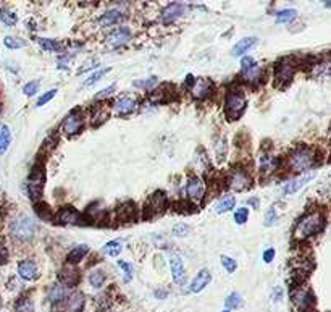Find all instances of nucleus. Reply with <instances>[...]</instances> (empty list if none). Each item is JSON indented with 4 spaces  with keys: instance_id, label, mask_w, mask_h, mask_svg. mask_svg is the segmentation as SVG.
<instances>
[{
    "instance_id": "obj_4",
    "label": "nucleus",
    "mask_w": 331,
    "mask_h": 312,
    "mask_svg": "<svg viewBox=\"0 0 331 312\" xmlns=\"http://www.w3.org/2000/svg\"><path fill=\"white\" fill-rule=\"evenodd\" d=\"M225 108H226V117L230 120H238L246 108L244 94L241 91H230L228 96H226Z\"/></svg>"
},
{
    "instance_id": "obj_30",
    "label": "nucleus",
    "mask_w": 331,
    "mask_h": 312,
    "mask_svg": "<svg viewBox=\"0 0 331 312\" xmlns=\"http://www.w3.org/2000/svg\"><path fill=\"white\" fill-rule=\"evenodd\" d=\"M243 76L244 79L251 81V83H255V81H259V76H260V68L257 66V63L249 66V68L243 70Z\"/></svg>"
},
{
    "instance_id": "obj_55",
    "label": "nucleus",
    "mask_w": 331,
    "mask_h": 312,
    "mask_svg": "<svg viewBox=\"0 0 331 312\" xmlns=\"http://www.w3.org/2000/svg\"><path fill=\"white\" fill-rule=\"evenodd\" d=\"M0 308H2V298H0Z\"/></svg>"
},
{
    "instance_id": "obj_33",
    "label": "nucleus",
    "mask_w": 331,
    "mask_h": 312,
    "mask_svg": "<svg viewBox=\"0 0 331 312\" xmlns=\"http://www.w3.org/2000/svg\"><path fill=\"white\" fill-rule=\"evenodd\" d=\"M120 251H121V244H120V241H110V243H107L105 246H103V253H105L107 256H118L120 254Z\"/></svg>"
},
{
    "instance_id": "obj_19",
    "label": "nucleus",
    "mask_w": 331,
    "mask_h": 312,
    "mask_svg": "<svg viewBox=\"0 0 331 312\" xmlns=\"http://www.w3.org/2000/svg\"><path fill=\"white\" fill-rule=\"evenodd\" d=\"M184 11V5L183 3H170L167 8L162 13V19L165 23H171L175 21L178 16H181Z\"/></svg>"
},
{
    "instance_id": "obj_18",
    "label": "nucleus",
    "mask_w": 331,
    "mask_h": 312,
    "mask_svg": "<svg viewBox=\"0 0 331 312\" xmlns=\"http://www.w3.org/2000/svg\"><path fill=\"white\" fill-rule=\"evenodd\" d=\"M18 274L23 280H34L37 277V267L32 261H21L18 266Z\"/></svg>"
},
{
    "instance_id": "obj_21",
    "label": "nucleus",
    "mask_w": 331,
    "mask_h": 312,
    "mask_svg": "<svg viewBox=\"0 0 331 312\" xmlns=\"http://www.w3.org/2000/svg\"><path fill=\"white\" fill-rule=\"evenodd\" d=\"M113 107H115V110L118 112V113L126 115V113H131L136 108V100L133 97L123 96V97H120L118 100H116V102L113 104Z\"/></svg>"
},
{
    "instance_id": "obj_45",
    "label": "nucleus",
    "mask_w": 331,
    "mask_h": 312,
    "mask_svg": "<svg viewBox=\"0 0 331 312\" xmlns=\"http://www.w3.org/2000/svg\"><path fill=\"white\" fill-rule=\"evenodd\" d=\"M154 83H155V78H149V79L134 81V86H136V87H144V89H147V87H152Z\"/></svg>"
},
{
    "instance_id": "obj_40",
    "label": "nucleus",
    "mask_w": 331,
    "mask_h": 312,
    "mask_svg": "<svg viewBox=\"0 0 331 312\" xmlns=\"http://www.w3.org/2000/svg\"><path fill=\"white\" fill-rule=\"evenodd\" d=\"M37 42L47 50H58L60 49V44H57L55 40H50V39H37Z\"/></svg>"
},
{
    "instance_id": "obj_13",
    "label": "nucleus",
    "mask_w": 331,
    "mask_h": 312,
    "mask_svg": "<svg viewBox=\"0 0 331 312\" xmlns=\"http://www.w3.org/2000/svg\"><path fill=\"white\" fill-rule=\"evenodd\" d=\"M212 91H213V83L207 78H201V79H197L191 84V92L196 99L209 97L212 94Z\"/></svg>"
},
{
    "instance_id": "obj_7",
    "label": "nucleus",
    "mask_w": 331,
    "mask_h": 312,
    "mask_svg": "<svg viewBox=\"0 0 331 312\" xmlns=\"http://www.w3.org/2000/svg\"><path fill=\"white\" fill-rule=\"evenodd\" d=\"M291 300H293V304H294L296 308L301 309V311H306V309H309L314 304L315 298H314L312 291H310V290L298 287V288L293 290Z\"/></svg>"
},
{
    "instance_id": "obj_42",
    "label": "nucleus",
    "mask_w": 331,
    "mask_h": 312,
    "mask_svg": "<svg viewBox=\"0 0 331 312\" xmlns=\"http://www.w3.org/2000/svg\"><path fill=\"white\" fill-rule=\"evenodd\" d=\"M108 71H110V68H103V70H100V71H97V73H94L91 78H87V81L84 83V86H92V84L95 83V81L100 79V78L103 76V74H107Z\"/></svg>"
},
{
    "instance_id": "obj_1",
    "label": "nucleus",
    "mask_w": 331,
    "mask_h": 312,
    "mask_svg": "<svg viewBox=\"0 0 331 312\" xmlns=\"http://www.w3.org/2000/svg\"><path fill=\"white\" fill-rule=\"evenodd\" d=\"M323 227H325V217H323V214L310 212L298 222V225H296V230H294V236L298 240H306L309 236L320 233Z\"/></svg>"
},
{
    "instance_id": "obj_9",
    "label": "nucleus",
    "mask_w": 331,
    "mask_h": 312,
    "mask_svg": "<svg viewBox=\"0 0 331 312\" xmlns=\"http://www.w3.org/2000/svg\"><path fill=\"white\" fill-rule=\"evenodd\" d=\"M44 170L42 167H34V170L29 176V181H27V189H29V194L32 199H39L40 193H42V186H44Z\"/></svg>"
},
{
    "instance_id": "obj_38",
    "label": "nucleus",
    "mask_w": 331,
    "mask_h": 312,
    "mask_svg": "<svg viewBox=\"0 0 331 312\" xmlns=\"http://www.w3.org/2000/svg\"><path fill=\"white\" fill-rule=\"evenodd\" d=\"M247 219H249V210H247L246 207L239 209L238 212L234 214V220H236V223H239V225H243V223H246Z\"/></svg>"
},
{
    "instance_id": "obj_37",
    "label": "nucleus",
    "mask_w": 331,
    "mask_h": 312,
    "mask_svg": "<svg viewBox=\"0 0 331 312\" xmlns=\"http://www.w3.org/2000/svg\"><path fill=\"white\" fill-rule=\"evenodd\" d=\"M0 19L5 23V24H8V26H13L16 23V16H15V13H11V11H8V10H2L0 11Z\"/></svg>"
},
{
    "instance_id": "obj_6",
    "label": "nucleus",
    "mask_w": 331,
    "mask_h": 312,
    "mask_svg": "<svg viewBox=\"0 0 331 312\" xmlns=\"http://www.w3.org/2000/svg\"><path fill=\"white\" fill-rule=\"evenodd\" d=\"M296 73V65L291 58H283L281 62H278L277 68H275V79L278 81L280 84H288L289 81L293 79Z\"/></svg>"
},
{
    "instance_id": "obj_8",
    "label": "nucleus",
    "mask_w": 331,
    "mask_h": 312,
    "mask_svg": "<svg viewBox=\"0 0 331 312\" xmlns=\"http://www.w3.org/2000/svg\"><path fill=\"white\" fill-rule=\"evenodd\" d=\"M53 220L57 222L58 225H82V222H84L82 215L78 212L76 209H73V207L61 209L60 212L55 215Z\"/></svg>"
},
{
    "instance_id": "obj_56",
    "label": "nucleus",
    "mask_w": 331,
    "mask_h": 312,
    "mask_svg": "<svg viewBox=\"0 0 331 312\" xmlns=\"http://www.w3.org/2000/svg\"><path fill=\"white\" fill-rule=\"evenodd\" d=\"M223 312H230V311H223Z\"/></svg>"
},
{
    "instance_id": "obj_48",
    "label": "nucleus",
    "mask_w": 331,
    "mask_h": 312,
    "mask_svg": "<svg viewBox=\"0 0 331 312\" xmlns=\"http://www.w3.org/2000/svg\"><path fill=\"white\" fill-rule=\"evenodd\" d=\"M6 261H8V251H6L3 244H0V266L5 264Z\"/></svg>"
},
{
    "instance_id": "obj_25",
    "label": "nucleus",
    "mask_w": 331,
    "mask_h": 312,
    "mask_svg": "<svg viewBox=\"0 0 331 312\" xmlns=\"http://www.w3.org/2000/svg\"><path fill=\"white\" fill-rule=\"evenodd\" d=\"M234 204H236V199H234L233 196H223V198L215 204V212H218V214L228 212V210H231L234 207Z\"/></svg>"
},
{
    "instance_id": "obj_24",
    "label": "nucleus",
    "mask_w": 331,
    "mask_h": 312,
    "mask_svg": "<svg viewBox=\"0 0 331 312\" xmlns=\"http://www.w3.org/2000/svg\"><path fill=\"white\" fill-rule=\"evenodd\" d=\"M66 296V288L63 287L61 283H55L50 287L49 290V300L52 304H57V303H61L65 300Z\"/></svg>"
},
{
    "instance_id": "obj_46",
    "label": "nucleus",
    "mask_w": 331,
    "mask_h": 312,
    "mask_svg": "<svg viewBox=\"0 0 331 312\" xmlns=\"http://www.w3.org/2000/svg\"><path fill=\"white\" fill-rule=\"evenodd\" d=\"M55 94H57V89H52V91H49V92H45L42 97H39V100H37V107L44 105L45 102H49L50 99H53Z\"/></svg>"
},
{
    "instance_id": "obj_5",
    "label": "nucleus",
    "mask_w": 331,
    "mask_h": 312,
    "mask_svg": "<svg viewBox=\"0 0 331 312\" xmlns=\"http://www.w3.org/2000/svg\"><path fill=\"white\" fill-rule=\"evenodd\" d=\"M165 209H167V196L162 191H157L154 196H150L149 201L146 202L144 214H146V219H150V217H157L163 214Z\"/></svg>"
},
{
    "instance_id": "obj_51",
    "label": "nucleus",
    "mask_w": 331,
    "mask_h": 312,
    "mask_svg": "<svg viewBox=\"0 0 331 312\" xmlns=\"http://www.w3.org/2000/svg\"><path fill=\"white\" fill-rule=\"evenodd\" d=\"M241 65H243V70H246V68H249V66H252V65H255V62L251 58V57H246V58H243V62H241Z\"/></svg>"
},
{
    "instance_id": "obj_20",
    "label": "nucleus",
    "mask_w": 331,
    "mask_h": 312,
    "mask_svg": "<svg viewBox=\"0 0 331 312\" xmlns=\"http://www.w3.org/2000/svg\"><path fill=\"white\" fill-rule=\"evenodd\" d=\"M210 272L209 270H201L197 275H196V278L192 280V283H191V291L192 293H199V291H202L207 285L210 283Z\"/></svg>"
},
{
    "instance_id": "obj_23",
    "label": "nucleus",
    "mask_w": 331,
    "mask_h": 312,
    "mask_svg": "<svg viewBox=\"0 0 331 312\" xmlns=\"http://www.w3.org/2000/svg\"><path fill=\"white\" fill-rule=\"evenodd\" d=\"M66 308L70 312H81L82 308H84V296L79 291H74L73 295L68 296L66 301Z\"/></svg>"
},
{
    "instance_id": "obj_53",
    "label": "nucleus",
    "mask_w": 331,
    "mask_h": 312,
    "mask_svg": "<svg viewBox=\"0 0 331 312\" xmlns=\"http://www.w3.org/2000/svg\"><path fill=\"white\" fill-rule=\"evenodd\" d=\"M249 202H251L252 206H255V207L259 206V201H257V199H249Z\"/></svg>"
},
{
    "instance_id": "obj_50",
    "label": "nucleus",
    "mask_w": 331,
    "mask_h": 312,
    "mask_svg": "<svg viewBox=\"0 0 331 312\" xmlns=\"http://www.w3.org/2000/svg\"><path fill=\"white\" fill-rule=\"evenodd\" d=\"M115 91V86H110V87H107V89H103V91H100L99 94H97V97L99 99H103V97H107L110 92H113Z\"/></svg>"
},
{
    "instance_id": "obj_28",
    "label": "nucleus",
    "mask_w": 331,
    "mask_h": 312,
    "mask_svg": "<svg viewBox=\"0 0 331 312\" xmlns=\"http://www.w3.org/2000/svg\"><path fill=\"white\" fill-rule=\"evenodd\" d=\"M225 306L228 308L230 311L231 309H239L241 306H243V298H241V295L236 293V291H233V293L228 298H226Z\"/></svg>"
},
{
    "instance_id": "obj_17",
    "label": "nucleus",
    "mask_w": 331,
    "mask_h": 312,
    "mask_svg": "<svg viewBox=\"0 0 331 312\" xmlns=\"http://www.w3.org/2000/svg\"><path fill=\"white\" fill-rule=\"evenodd\" d=\"M129 39H131V31L126 28H118L107 36V42L113 47H118V45L126 44Z\"/></svg>"
},
{
    "instance_id": "obj_52",
    "label": "nucleus",
    "mask_w": 331,
    "mask_h": 312,
    "mask_svg": "<svg viewBox=\"0 0 331 312\" xmlns=\"http://www.w3.org/2000/svg\"><path fill=\"white\" fill-rule=\"evenodd\" d=\"M155 295H157L158 298H165V296H167V291H165V293H162V291H157Z\"/></svg>"
},
{
    "instance_id": "obj_54",
    "label": "nucleus",
    "mask_w": 331,
    "mask_h": 312,
    "mask_svg": "<svg viewBox=\"0 0 331 312\" xmlns=\"http://www.w3.org/2000/svg\"><path fill=\"white\" fill-rule=\"evenodd\" d=\"M325 6L327 8H331V2H325Z\"/></svg>"
},
{
    "instance_id": "obj_43",
    "label": "nucleus",
    "mask_w": 331,
    "mask_h": 312,
    "mask_svg": "<svg viewBox=\"0 0 331 312\" xmlns=\"http://www.w3.org/2000/svg\"><path fill=\"white\" fill-rule=\"evenodd\" d=\"M189 233V227L184 225V223H176L173 227V235L175 236H186Z\"/></svg>"
},
{
    "instance_id": "obj_10",
    "label": "nucleus",
    "mask_w": 331,
    "mask_h": 312,
    "mask_svg": "<svg viewBox=\"0 0 331 312\" xmlns=\"http://www.w3.org/2000/svg\"><path fill=\"white\" fill-rule=\"evenodd\" d=\"M230 186L233 189H236V191H246L247 188H251L252 185V180L249 173H247L246 170H243V168H234V170L231 172L230 175Z\"/></svg>"
},
{
    "instance_id": "obj_49",
    "label": "nucleus",
    "mask_w": 331,
    "mask_h": 312,
    "mask_svg": "<svg viewBox=\"0 0 331 312\" xmlns=\"http://www.w3.org/2000/svg\"><path fill=\"white\" fill-rule=\"evenodd\" d=\"M273 257H275V249H273V248L267 249L265 253H264V261H265V262H272Z\"/></svg>"
},
{
    "instance_id": "obj_11",
    "label": "nucleus",
    "mask_w": 331,
    "mask_h": 312,
    "mask_svg": "<svg viewBox=\"0 0 331 312\" xmlns=\"http://www.w3.org/2000/svg\"><path fill=\"white\" fill-rule=\"evenodd\" d=\"M82 125H84V121H82L81 113L76 110L66 115L63 120V125H61V130H63L66 136H73V134H78L82 130Z\"/></svg>"
},
{
    "instance_id": "obj_16",
    "label": "nucleus",
    "mask_w": 331,
    "mask_h": 312,
    "mask_svg": "<svg viewBox=\"0 0 331 312\" xmlns=\"http://www.w3.org/2000/svg\"><path fill=\"white\" fill-rule=\"evenodd\" d=\"M186 191H188V196L191 199H201L204 196V191H205V185L201 178H197V176H192L188 181V188H186Z\"/></svg>"
},
{
    "instance_id": "obj_2",
    "label": "nucleus",
    "mask_w": 331,
    "mask_h": 312,
    "mask_svg": "<svg viewBox=\"0 0 331 312\" xmlns=\"http://www.w3.org/2000/svg\"><path fill=\"white\" fill-rule=\"evenodd\" d=\"M288 164L293 172H304L315 164V152L310 147H301L291 154Z\"/></svg>"
},
{
    "instance_id": "obj_32",
    "label": "nucleus",
    "mask_w": 331,
    "mask_h": 312,
    "mask_svg": "<svg viewBox=\"0 0 331 312\" xmlns=\"http://www.w3.org/2000/svg\"><path fill=\"white\" fill-rule=\"evenodd\" d=\"M296 10H291V8H288V10H281L278 15H277V23H289V21H293V19L296 18Z\"/></svg>"
},
{
    "instance_id": "obj_34",
    "label": "nucleus",
    "mask_w": 331,
    "mask_h": 312,
    "mask_svg": "<svg viewBox=\"0 0 331 312\" xmlns=\"http://www.w3.org/2000/svg\"><path fill=\"white\" fill-rule=\"evenodd\" d=\"M16 312H32L34 311V306H32V301L29 300V298H21L16 306H15Z\"/></svg>"
},
{
    "instance_id": "obj_47",
    "label": "nucleus",
    "mask_w": 331,
    "mask_h": 312,
    "mask_svg": "<svg viewBox=\"0 0 331 312\" xmlns=\"http://www.w3.org/2000/svg\"><path fill=\"white\" fill-rule=\"evenodd\" d=\"M275 220H277V214H275V209H270L265 215V225H273Z\"/></svg>"
},
{
    "instance_id": "obj_36",
    "label": "nucleus",
    "mask_w": 331,
    "mask_h": 312,
    "mask_svg": "<svg viewBox=\"0 0 331 312\" xmlns=\"http://www.w3.org/2000/svg\"><path fill=\"white\" fill-rule=\"evenodd\" d=\"M314 73L317 74V76H325V74H330L331 73V63L330 62H322V63H319L315 66V70H314Z\"/></svg>"
},
{
    "instance_id": "obj_3",
    "label": "nucleus",
    "mask_w": 331,
    "mask_h": 312,
    "mask_svg": "<svg viewBox=\"0 0 331 312\" xmlns=\"http://www.w3.org/2000/svg\"><path fill=\"white\" fill-rule=\"evenodd\" d=\"M10 232L16 240H31L34 235V222L31 217L27 215H18L15 220L11 222Z\"/></svg>"
},
{
    "instance_id": "obj_29",
    "label": "nucleus",
    "mask_w": 331,
    "mask_h": 312,
    "mask_svg": "<svg viewBox=\"0 0 331 312\" xmlns=\"http://www.w3.org/2000/svg\"><path fill=\"white\" fill-rule=\"evenodd\" d=\"M120 19H121V13L116 11V10H112V11H107L103 16H100L99 23L103 24V26H107V24H113L116 21H120Z\"/></svg>"
},
{
    "instance_id": "obj_31",
    "label": "nucleus",
    "mask_w": 331,
    "mask_h": 312,
    "mask_svg": "<svg viewBox=\"0 0 331 312\" xmlns=\"http://www.w3.org/2000/svg\"><path fill=\"white\" fill-rule=\"evenodd\" d=\"M103 282H105V274H103L102 270H94V272H91V275H89V283H91L94 288H100Z\"/></svg>"
},
{
    "instance_id": "obj_41",
    "label": "nucleus",
    "mask_w": 331,
    "mask_h": 312,
    "mask_svg": "<svg viewBox=\"0 0 331 312\" xmlns=\"http://www.w3.org/2000/svg\"><path fill=\"white\" fill-rule=\"evenodd\" d=\"M222 264H223V267L228 270L230 274H233L234 270H236V261L231 259V257H228V256H223V257H222Z\"/></svg>"
},
{
    "instance_id": "obj_26",
    "label": "nucleus",
    "mask_w": 331,
    "mask_h": 312,
    "mask_svg": "<svg viewBox=\"0 0 331 312\" xmlns=\"http://www.w3.org/2000/svg\"><path fill=\"white\" fill-rule=\"evenodd\" d=\"M87 246H84V244H81V246H76L70 254H68V257H66V261L71 264V266H74V264H78L82 257H84L86 254H87Z\"/></svg>"
},
{
    "instance_id": "obj_27",
    "label": "nucleus",
    "mask_w": 331,
    "mask_h": 312,
    "mask_svg": "<svg viewBox=\"0 0 331 312\" xmlns=\"http://www.w3.org/2000/svg\"><path fill=\"white\" fill-rule=\"evenodd\" d=\"M10 139H11V134H10L8 126L0 125V154L6 152V149L10 146Z\"/></svg>"
},
{
    "instance_id": "obj_35",
    "label": "nucleus",
    "mask_w": 331,
    "mask_h": 312,
    "mask_svg": "<svg viewBox=\"0 0 331 312\" xmlns=\"http://www.w3.org/2000/svg\"><path fill=\"white\" fill-rule=\"evenodd\" d=\"M3 42L8 49H21V47H24V40L18 37H11V36H6Z\"/></svg>"
},
{
    "instance_id": "obj_15",
    "label": "nucleus",
    "mask_w": 331,
    "mask_h": 312,
    "mask_svg": "<svg viewBox=\"0 0 331 312\" xmlns=\"http://www.w3.org/2000/svg\"><path fill=\"white\" fill-rule=\"evenodd\" d=\"M314 178H315V172H307V173H304V175H301L299 178L288 181L286 185H285V194H293V193H296V191H299L302 186L307 185V183H309L310 180H314Z\"/></svg>"
},
{
    "instance_id": "obj_12",
    "label": "nucleus",
    "mask_w": 331,
    "mask_h": 312,
    "mask_svg": "<svg viewBox=\"0 0 331 312\" xmlns=\"http://www.w3.org/2000/svg\"><path fill=\"white\" fill-rule=\"evenodd\" d=\"M170 267H171V275H173V282L179 287H183L188 280V275H186V270L183 266V261L179 256H171L170 259Z\"/></svg>"
},
{
    "instance_id": "obj_39",
    "label": "nucleus",
    "mask_w": 331,
    "mask_h": 312,
    "mask_svg": "<svg viewBox=\"0 0 331 312\" xmlns=\"http://www.w3.org/2000/svg\"><path fill=\"white\" fill-rule=\"evenodd\" d=\"M37 89H39V81H29L27 84H24L23 92L26 96H34V94L37 92Z\"/></svg>"
},
{
    "instance_id": "obj_22",
    "label": "nucleus",
    "mask_w": 331,
    "mask_h": 312,
    "mask_svg": "<svg viewBox=\"0 0 331 312\" xmlns=\"http://www.w3.org/2000/svg\"><path fill=\"white\" fill-rule=\"evenodd\" d=\"M255 44H257V39H255V37H244V39H241L239 42H238L236 45H234L233 55H234V57L244 55V53H246V52H249Z\"/></svg>"
},
{
    "instance_id": "obj_44",
    "label": "nucleus",
    "mask_w": 331,
    "mask_h": 312,
    "mask_svg": "<svg viewBox=\"0 0 331 312\" xmlns=\"http://www.w3.org/2000/svg\"><path fill=\"white\" fill-rule=\"evenodd\" d=\"M118 266H120V269L123 270V272H125V280L129 282L131 277H133V269H131V266H129L128 262H125V261H120Z\"/></svg>"
},
{
    "instance_id": "obj_14",
    "label": "nucleus",
    "mask_w": 331,
    "mask_h": 312,
    "mask_svg": "<svg viewBox=\"0 0 331 312\" xmlns=\"http://www.w3.org/2000/svg\"><path fill=\"white\" fill-rule=\"evenodd\" d=\"M60 283L63 285V287H73V285H76L78 280H79V272L78 269L71 266V264H68L63 269L60 270Z\"/></svg>"
}]
</instances>
